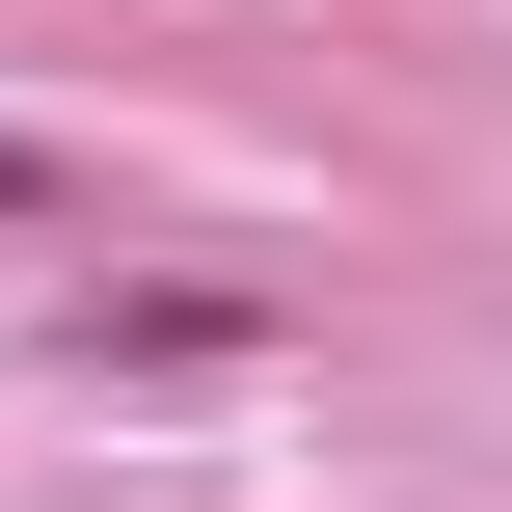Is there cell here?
I'll return each instance as SVG.
<instances>
[{"instance_id": "1", "label": "cell", "mask_w": 512, "mask_h": 512, "mask_svg": "<svg viewBox=\"0 0 512 512\" xmlns=\"http://www.w3.org/2000/svg\"><path fill=\"white\" fill-rule=\"evenodd\" d=\"M0 216H81V162H54V135H0Z\"/></svg>"}]
</instances>
